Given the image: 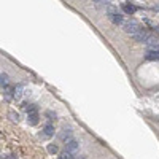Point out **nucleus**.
<instances>
[{
    "label": "nucleus",
    "mask_w": 159,
    "mask_h": 159,
    "mask_svg": "<svg viewBox=\"0 0 159 159\" xmlns=\"http://www.w3.org/2000/svg\"><path fill=\"white\" fill-rule=\"evenodd\" d=\"M92 2H96V3H102L104 0H92Z\"/></svg>",
    "instance_id": "a211bd4d"
},
{
    "label": "nucleus",
    "mask_w": 159,
    "mask_h": 159,
    "mask_svg": "<svg viewBox=\"0 0 159 159\" xmlns=\"http://www.w3.org/2000/svg\"><path fill=\"white\" fill-rule=\"evenodd\" d=\"M22 91H24V86L19 84V86L14 88V99H21L22 97Z\"/></svg>",
    "instance_id": "1a4fd4ad"
},
{
    "label": "nucleus",
    "mask_w": 159,
    "mask_h": 159,
    "mask_svg": "<svg viewBox=\"0 0 159 159\" xmlns=\"http://www.w3.org/2000/svg\"><path fill=\"white\" fill-rule=\"evenodd\" d=\"M48 153L49 154H56V153H57V146L53 145V143H49L48 145Z\"/></svg>",
    "instance_id": "4468645a"
},
{
    "label": "nucleus",
    "mask_w": 159,
    "mask_h": 159,
    "mask_svg": "<svg viewBox=\"0 0 159 159\" xmlns=\"http://www.w3.org/2000/svg\"><path fill=\"white\" fill-rule=\"evenodd\" d=\"M135 10H137V8H135L134 5H124V13H127V14H134Z\"/></svg>",
    "instance_id": "f8f14e48"
},
{
    "label": "nucleus",
    "mask_w": 159,
    "mask_h": 159,
    "mask_svg": "<svg viewBox=\"0 0 159 159\" xmlns=\"http://www.w3.org/2000/svg\"><path fill=\"white\" fill-rule=\"evenodd\" d=\"M46 115L49 116V119H54V118H56V115L53 113V111H46Z\"/></svg>",
    "instance_id": "dca6fc26"
},
{
    "label": "nucleus",
    "mask_w": 159,
    "mask_h": 159,
    "mask_svg": "<svg viewBox=\"0 0 159 159\" xmlns=\"http://www.w3.org/2000/svg\"><path fill=\"white\" fill-rule=\"evenodd\" d=\"M7 159H18V156L16 154H10V156H7Z\"/></svg>",
    "instance_id": "f3484780"
},
{
    "label": "nucleus",
    "mask_w": 159,
    "mask_h": 159,
    "mask_svg": "<svg viewBox=\"0 0 159 159\" xmlns=\"http://www.w3.org/2000/svg\"><path fill=\"white\" fill-rule=\"evenodd\" d=\"M27 123L30 126H35L38 123V113L37 111H30V113H27Z\"/></svg>",
    "instance_id": "0eeeda50"
},
{
    "label": "nucleus",
    "mask_w": 159,
    "mask_h": 159,
    "mask_svg": "<svg viewBox=\"0 0 159 159\" xmlns=\"http://www.w3.org/2000/svg\"><path fill=\"white\" fill-rule=\"evenodd\" d=\"M146 59L148 61H159V49H151L146 53Z\"/></svg>",
    "instance_id": "6e6552de"
},
{
    "label": "nucleus",
    "mask_w": 159,
    "mask_h": 159,
    "mask_svg": "<svg viewBox=\"0 0 159 159\" xmlns=\"http://www.w3.org/2000/svg\"><path fill=\"white\" fill-rule=\"evenodd\" d=\"M132 37H134V40H135V42L145 43L146 40L150 38V35H148V32H146V30H143V29H142L140 32H137V34H135V35H132Z\"/></svg>",
    "instance_id": "20e7f679"
},
{
    "label": "nucleus",
    "mask_w": 159,
    "mask_h": 159,
    "mask_svg": "<svg viewBox=\"0 0 159 159\" xmlns=\"http://www.w3.org/2000/svg\"><path fill=\"white\" fill-rule=\"evenodd\" d=\"M65 150H67V151H70V153H76V151L80 150V143L72 138V140L65 142Z\"/></svg>",
    "instance_id": "39448f33"
},
{
    "label": "nucleus",
    "mask_w": 159,
    "mask_h": 159,
    "mask_svg": "<svg viewBox=\"0 0 159 159\" xmlns=\"http://www.w3.org/2000/svg\"><path fill=\"white\" fill-rule=\"evenodd\" d=\"M8 115H10L11 121H16V123H18V119H19V115H18V113H14V111H10Z\"/></svg>",
    "instance_id": "2eb2a0df"
},
{
    "label": "nucleus",
    "mask_w": 159,
    "mask_h": 159,
    "mask_svg": "<svg viewBox=\"0 0 159 159\" xmlns=\"http://www.w3.org/2000/svg\"><path fill=\"white\" fill-rule=\"evenodd\" d=\"M145 43L148 46H154V48H156V46H159V40H158V38H154V37H150Z\"/></svg>",
    "instance_id": "9b49d317"
},
{
    "label": "nucleus",
    "mask_w": 159,
    "mask_h": 159,
    "mask_svg": "<svg viewBox=\"0 0 159 159\" xmlns=\"http://www.w3.org/2000/svg\"><path fill=\"white\" fill-rule=\"evenodd\" d=\"M107 13H108V18H110V21L113 22L115 26L123 24V16H121L119 13H118V10H116L115 7H108Z\"/></svg>",
    "instance_id": "f03ea898"
},
{
    "label": "nucleus",
    "mask_w": 159,
    "mask_h": 159,
    "mask_svg": "<svg viewBox=\"0 0 159 159\" xmlns=\"http://www.w3.org/2000/svg\"><path fill=\"white\" fill-rule=\"evenodd\" d=\"M57 159H73V153H70V151H67V150H65V151L59 156Z\"/></svg>",
    "instance_id": "ddd939ff"
},
{
    "label": "nucleus",
    "mask_w": 159,
    "mask_h": 159,
    "mask_svg": "<svg viewBox=\"0 0 159 159\" xmlns=\"http://www.w3.org/2000/svg\"><path fill=\"white\" fill-rule=\"evenodd\" d=\"M53 135H54V126H53L51 123H48V124L45 126V129H43V132L40 134V137L42 138H51Z\"/></svg>",
    "instance_id": "7ed1b4c3"
},
{
    "label": "nucleus",
    "mask_w": 159,
    "mask_h": 159,
    "mask_svg": "<svg viewBox=\"0 0 159 159\" xmlns=\"http://www.w3.org/2000/svg\"><path fill=\"white\" fill-rule=\"evenodd\" d=\"M0 84H2V89L8 86V75L3 73V72H2V75H0Z\"/></svg>",
    "instance_id": "9d476101"
},
{
    "label": "nucleus",
    "mask_w": 159,
    "mask_h": 159,
    "mask_svg": "<svg viewBox=\"0 0 159 159\" xmlns=\"http://www.w3.org/2000/svg\"><path fill=\"white\" fill-rule=\"evenodd\" d=\"M123 27H124V32H126V34H131V35H135L137 32L142 30L140 24H138L135 19H129L127 22H124V24H123Z\"/></svg>",
    "instance_id": "f257e3e1"
},
{
    "label": "nucleus",
    "mask_w": 159,
    "mask_h": 159,
    "mask_svg": "<svg viewBox=\"0 0 159 159\" xmlns=\"http://www.w3.org/2000/svg\"><path fill=\"white\" fill-rule=\"evenodd\" d=\"M59 138H61L62 142L72 140V131H70V129H62V131L59 132Z\"/></svg>",
    "instance_id": "423d86ee"
}]
</instances>
